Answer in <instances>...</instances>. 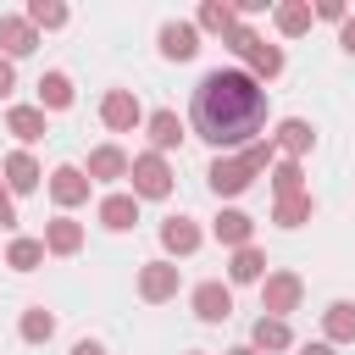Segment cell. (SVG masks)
<instances>
[{
	"label": "cell",
	"mask_w": 355,
	"mask_h": 355,
	"mask_svg": "<svg viewBox=\"0 0 355 355\" xmlns=\"http://www.w3.org/2000/svg\"><path fill=\"white\" fill-rule=\"evenodd\" d=\"M133 194L139 200H166L172 194V166H166V155H155V150H144V155H133Z\"/></svg>",
	"instance_id": "obj_2"
},
{
	"label": "cell",
	"mask_w": 355,
	"mask_h": 355,
	"mask_svg": "<svg viewBox=\"0 0 355 355\" xmlns=\"http://www.w3.org/2000/svg\"><path fill=\"white\" fill-rule=\"evenodd\" d=\"M100 122H105L111 133H133V128L144 122V105H139V94H133V89H111V94L100 100Z\"/></svg>",
	"instance_id": "obj_5"
},
{
	"label": "cell",
	"mask_w": 355,
	"mask_h": 355,
	"mask_svg": "<svg viewBox=\"0 0 355 355\" xmlns=\"http://www.w3.org/2000/svg\"><path fill=\"white\" fill-rule=\"evenodd\" d=\"M322 333H327V344H355V305L349 300H333L322 311Z\"/></svg>",
	"instance_id": "obj_19"
},
{
	"label": "cell",
	"mask_w": 355,
	"mask_h": 355,
	"mask_svg": "<svg viewBox=\"0 0 355 355\" xmlns=\"http://www.w3.org/2000/svg\"><path fill=\"white\" fill-rule=\"evenodd\" d=\"M255 39H261V33H250V28H244V22H239V28H233V33H227V39H222V44H227V50H233V55H239V61H244V55H250V44H255Z\"/></svg>",
	"instance_id": "obj_33"
},
{
	"label": "cell",
	"mask_w": 355,
	"mask_h": 355,
	"mask_svg": "<svg viewBox=\"0 0 355 355\" xmlns=\"http://www.w3.org/2000/svg\"><path fill=\"white\" fill-rule=\"evenodd\" d=\"M33 44H39V28H33L28 17H0V55H6V61L33 55Z\"/></svg>",
	"instance_id": "obj_8"
},
{
	"label": "cell",
	"mask_w": 355,
	"mask_h": 355,
	"mask_svg": "<svg viewBox=\"0 0 355 355\" xmlns=\"http://www.w3.org/2000/svg\"><path fill=\"white\" fill-rule=\"evenodd\" d=\"M67 17H72V11H67L61 0H33V6H28V22H33V28H67Z\"/></svg>",
	"instance_id": "obj_31"
},
{
	"label": "cell",
	"mask_w": 355,
	"mask_h": 355,
	"mask_svg": "<svg viewBox=\"0 0 355 355\" xmlns=\"http://www.w3.org/2000/svg\"><path fill=\"white\" fill-rule=\"evenodd\" d=\"M311 211H316L311 194H288V200L272 205V222H277V227H300V222H311Z\"/></svg>",
	"instance_id": "obj_27"
},
{
	"label": "cell",
	"mask_w": 355,
	"mask_h": 355,
	"mask_svg": "<svg viewBox=\"0 0 355 355\" xmlns=\"http://www.w3.org/2000/svg\"><path fill=\"white\" fill-rule=\"evenodd\" d=\"M0 172H6V189H11V194H33V189H39V178H44V172H39V161H33L28 150H11Z\"/></svg>",
	"instance_id": "obj_13"
},
{
	"label": "cell",
	"mask_w": 355,
	"mask_h": 355,
	"mask_svg": "<svg viewBox=\"0 0 355 355\" xmlns=\"http://www.w3.org/2000/svg\"><path fill=\"white\" fill-rule=\"evenodd\" d=\"M161 250H166V255H194V250H200V227H194L189 216H166V222H161Z\"/></svg>",
	"instance_id": "obj_17"
},
{
	"label": "cell",
	"mask_w": 355,
	"mask_h": 355,
	"mask_svg": "<svg viewBox=\"0 0 355 355\" xmlns=\"http://www.w3.org/2000/svg\"><path fill=\"white\" fill-rule=\"evenodd\" d=\"M50 200L55 205H83L89 200V172L83 166H55L50 172Z\"/></svg>",
	"instance_id": "obj_10"
},
{
	"label": "cell",
	"mask_w": 355,
	"mask_h": 355,
	"mask_svg": "<svg viewBox=\"0 0 355 355\" xmlns=\"http://www.w3.org/2000/svg\"><path fill=\"white\" fill-rule=\"evenodd\" d=\"M194 28H205V33H233L239 28V6H227V0H205L200 6V17H194Z\"/></svg>",
	"instance_id": "obj_22"
},
{
	"label": "cell",
	"mask_w": 355,
	"mask_h": 355,
	"mask_svg": "<svg viewBox=\"0 0 355 355\" xmlns=\"http://www.w3.org/2000/svg\"><path fill=\"white\" fill-rule=\"evenodd\" d=\"M300 294H305V283L294 272H266V283H261V316H283L288 322V311H300Z\"/></svg>",
	"instance_id": "obj_3"
},
{
	"label": "cell",
	"mask_w": 355,
	"mask_h": 355,
	"mask_svg": "<svg viewBox=\"0 0 355 355\" xmlns=\"http://www.w3.org/2000/svg\"><path fill=\"white\" fill-rule=\"evenodd\" d=\"M161 55L166 61H194L200 55V28L194 22H166L161 28Z\"/></svg>",
	"instance_id": "obj_9"
},
{
	"label": "cell",
	"mask_w": 355,
	"mask_h": 355,
	"mask_svg": "<svg viewBox=\"0 0 355 355\" xmlns=\"http://www.w3.org/2000/svg\"><path fill=\"white\" fill-rule=\"evenodd\" d=\"M272 144L288 155V161H300L311 144H316V133H311V122L305 116H288V122H277V133H272Z\"/></svg>",
	"instance_id": "obj_15"
},
{
	"label": "cell",
	"mask_w": 355,
	"mask_h": 355,
	"mask_svg": "<svg viewBox=\"0 0 355 355\" xmlns=\"http://www.w3.org/2000/svg\"><path fill=\"white\" fill-rule=\"evenodd\" d=\"M44 255H50V250H44V239H11V250H6V266H11V272H33Z\"/></svg>",
	"instance_id": "obj_28"
},
{
	"label": "cell",
	"mask_w": 355,
	"mask_h": 355,
	"mask_svg": "<svg viewBox=\"0 0 355 355\" xmlns=\"http://www.w3.org/2000/svg\"><path fill=\"white\" fill-rule=\"evenodd\" d=\"M72 355H105V349H100L94 338H78V344H72Z\"/></svg>",
	"instance_id": "obj_38"
},
{
	"label": "cell",
	"mask_w": 355,
	"mask_h": 355,
	"mask_svg": "<svg viewBox=\"0 0 355 355\" xmlns=\"http://www.w3.org/2000/svg\"><path fill=\"white\" fill-rule=\"evenodd\" d=\"M300 355H333V344L322 338V344H300Z\"/></svg>",
	"instance_id": "obj_39"
},
{
	"label": "cell",
	"mask_w": 355,
	"mask_h": 355,
	"mask_svg": "<svg viewBox=\"0 0 355 355\" xmlns=\"http://www.w3.org/2000/svg\"><path fill=\"white\" fill-rule=\"evenodd\" d=\"M272 155H277V144H272V139H255V144H244V166H250L255 178L272 166Z\"/></svg>",
	"instance_id": "obj_32"
},
{
	"label": "cell",
	"mask_w": 355,
	"mask_h": 355,
	"mask_svg": "<svg viewBox=\"0 0 355 355\" xmlns=\"http://www.w3.org/2000/svg\"><path fill=\"white\" fill-rule=\"evenodd\" d=\"M338 44H344V55H355V17L338 28Z\"/></svg>",
	"instance_id": "obj_37"
},
{
	"label": "cell",
	"mask_w": 355,
	"mask_h": 355,
	"mask_svg": "<svg viewBox=\"0 0 355 355\" xmlns=\"http://www.w3.org/2000/svg\"><path fill=\"white\" fill-rule=\"evenodd\" d=\"M311 22H316V6H305V0H283L277 6V33L283 39H300Z\"/></svg>",
	"instance_id": "obj_24"
},
{
	"label": "cell",
	"mask_w": 355,
	"mask_h": 355,
	"mask_svg": "<svg viewBox=\"0 0 355 355\" xmlns=\"http://www.w3.org/2000/svg\"><path fill=\"white\" fill-rule=\"evenodd\" d=\"M128 172H133L128 150H116V144H100V150H89V183H111V178H128Z\"/></svg>",
	"instance_id": "obj_12"
},
{
	"label": "cell",
	"mask_w": 355,
	"mask_h": 355,
	"mask_svg": "<svg viewBox=\"0 0 355 355\" xmlns=\"http://www.w3.org/2000/svg\"><path fill=\"white\" fill-rule=\"evenodd\" d=\"M205 183H211L216 200H233V194H244V189L255 183V172L244 166V155H216V161L205 166Z\"/></svg>",
	"instance_id": "obj_4"
},
{
	"label": "cell",
	"mask_w": 355,
	"mask_h": 355,
	"mask_svg": "<svg viewBox=\"0 0 355 355\" xmlns=\"http://www.w3.org/2000/svg\"><path fill=\"white\" fill-rule=\"evenodd\" d=\"M194 316H200V322H227V316H233V288L216 283V277L200 283V288H194Z\"/></svg>",
	"instance_id": "obj_7"
},
{
	"label": "cell",
	"mask_w": 355,
	"mask_h": 355,
	"mask_svg": "<svg viewBox=\"0 0 355 355\" xmlns=\"http://www.w3.org/2000/svg\"><path fill=\"white\" fill-rule=\"evenodd\" d=\"M211 233H216V244H227V250H244V244L255 239V216H250V211H216Z\"/></svg>",
	"instance_id": "obj_11"
},
{
	"label": "cell",
	"mask_w": 355,
	"mask_h": 355,
	"mask_svg": "<svg viewBox=\"0 0 355 355\" xmlns=\"http://www.w3.org/2000/svg\"><path fill=\"white\" fill-rule=\"evenodd\" d=\"M0 227H17V205H11V189L0 178Z\"/></svg>",
	"instance_id": "obj_35"
},
{
	"label": "cell",
	"mask_w": 355,
	"mask_h": 355,
	"mask_svg": "<svg viewBox=\"0 0 355 355\" xmlns=\"http://www.w3.org/2000/svg\"><path fill=\"white\" fill-rule=\"evenodd\" d=\"M316 17H322V22H338V28L349 22V11H344L338 0H322V6H316Z\"/></svg>",
	"instance_id": "obj_34"
},
{
	"label": "cell",
	"mask_w": 355,
	"mask_h": 355,
	"mask_svg": "<svg viewBox=\"0 0 355 355\" xmlns=\"http://www.w3.org/2000/svg\"><path fill=\"white\" fill-rule=\"evenodd\" d=\"M272 189H277V200L305 194V172H300V161H277V166H272Z\"/></svg>",
	"instance_id": "obj_30"
},
{
	"label": "cell",
	"mask_w": 355,
	"mask_h": 355,
	"mask_svg": "<svg viewBox=\"0 0 355 355\" xmlns=\"http://www.w3.org/2000/svg\"><path fill=\"white\" fill-rule=\"evenodd\" d=\"M17 333H22V344H44V338L55 333V316H50L44 305H28L22 322H17Z\"/></svg>",
	"instance_id": "obj_29"
},
{
	"label": "cell",
	"mask_w": 355,
	"mask_h": 355,
	"mask_svg": "<svg viewBox=\"0 0 355 355\" xmlns=\"http://www.w3.org/2000/svg\"><path fill=\"white\" fill-rule=\"evenodd\" d=\"M133 222H139V194H105V200H100V227L128 233Z\"/></svg>",
	"instance_id": "obj_16"
},
{
	"label": "cell",
	"mask_w": 355,
	"mask_h": 355,
	"mask_svg": "<svg viewBox=\"0 0 355 355\" xmlns=\"http://www.w3.org/2000/svg\"><path fill=\"white\" fill-rule=\"evenodd\" d=\"M227 283H266V255H261L255 244L233 250V261H227Z\"/></svg>",
	"instance_id": "obj_20"
},
{
	"label": "cell",
	"mask_w": 355,
	"mask_h": 355,
	"mask_svg": "<svg viewBox=\"0 0 355 355\" xmlns=\"http://www.w3.org/2000/svg\"><path fill=\"white\" fill-rule=\"evenodd\" d=\"M72 105V78L67 72H44L39 78V111H67Z\"/></svg>",
	"instance_id": "obj_25"
},
{
	"label": "cell",
	"mask_w": 355,
	"mask_h": 355,
	"mask_svg": "<svg viewBox=\"0 0 355 355\" xmlns=\"http://www.w3.org/2000/svg\"><path fill=\"white\" fill-rule=\"evenodd\" d=\"M11 89H17V67H11V61H6V55H0V100H6V94H11Z\"/></svg>",
	"instance_id": "obj_36"
},
{
	"label": "cell",
	"mask_w": 355,
	"mask_h": 355,
	"mask_svg": "<svg viewBox=\"0 0 355 355\" xmlns=\"http://www.w3.org/2000/svg\"><path fill=\"white\" fill-rule=\"evenodd\" d=\"M189 122L205 144L233 150V144H255V133L266 128V89L261 78H250L244 67H216L194 83V105Z\"/></svg>",
	"instance_id": "obj_1"
},
{
	"label": "cell",
	"mask_w": 355,
	"mask_h": 355,
	"mask_svg": "<svg viewBox=\"0 0 355 355\" xmlns=\"http://www.w3.org/2000/svg\"><path fill=\"white\" fill-rule=\"evenodd\" d=\"M178 266L172 261H144L139 266V300H150V305H161V300H172L178 294Z\"/></svg>",
	"instance_id": "obj_6"
},
{
	"label": "cell",
	"mask_w": 355,
	"mask_h": 355,
	"mask_svg": "<svg viewBox=\"0 0 355 355\" xmlns=\"http://www.w3.org/2000/svg\"><path fill=\"white\" fill-rule=\"evenodd\" d=\"M227 355H261V349H255V344H239V349H227Z\"/></svg>",
	"instance_id": "obj_40"
},
{
	"label": "cell",
	"mask_w": 355,
	"mask_h": 355,
	"mask_svg": "<svg viewBox=\"0 0 355 355\" xmlns=\"http://www.w3.org/2000/svg\"><path fill=\"white\" fill-rule=\"evenodd\" d=\"M144 128H150V144H155V155H166V150H178L183 144V122H178V111H150L144 116Z\"/></svg>",
	"instance_id": "obj_14"
},
{
	"label": "cell",
	"mask_w": 355,
	"mask_h": 355,
	"mask_svg": "<svg viewBox=\"0 0 355 355\" xmlns=\"http://www.w3.org/2000/svg\"><path fill=\"white\" fill-rule=\"evenodd\" d=\"M244 61H250V78H277V72H283V50L266 44V39H255Z\"/></svg>",
	"instance_id": "obj_26"
},
{
	"label": "cell",
	"mask_w": 355,
	"mask_h": 355,
	"mask_svg": "<svg viewBox=\"0 0 355 355\" xmlns=\"http://www.w3.org/2000/svg\"><path fill=\"white\" fill-rule=\"evenodd\" d=\"M44 250H50V255H78V250H83V227H78L72 216L44 222Z\"/></svg>",
	"instance_id": "obj_18"
},
{
	"label": "cell",
	"mask_w": 355,
	"mask_h": 355,
	"mask_svg": "<svg viewBox=\"0 0 355 355\" xmlns=\"http://www.w3.org/2000/svg\"><path fill=\"white\" fill-rule=\"evenodd\" d=\"M250 344H255L261 355H277V349H288V344H294V333H288V322H283V316H261V322H255V333H250Z\"/></svg>",
	"instance_id": "obj_21"
},
{
	"label": "cell",
	"mask_w": 355,
	"mask_h": 355,
	"mask_svg": "<svg viewBox=\"0 0 355 355\" xmlns=\"http://www.w3.org/2000/svg\"><path fill=\"white\" fill-rule=\"evenodd\" d=\"M6 133H17L22 144L44 139V111H39V105H11V111H6Z\"/></svg>",
	"instance_id": "obj_23"
},
{
	"label": "cell",
	"mask_w": 355,
	"mask_h": 355,
	"mask_svg": "<svg viewBox=\"0 0 355 355\" xmlns=\"http://www.w3.org/2000/svg\"><path fill=\"white\" fill-rule=\"evenodd\" d=\"M194 355H205V349H194Z\"/></svg>",
	"instance_id": "obj_41"
}]
</instances>
